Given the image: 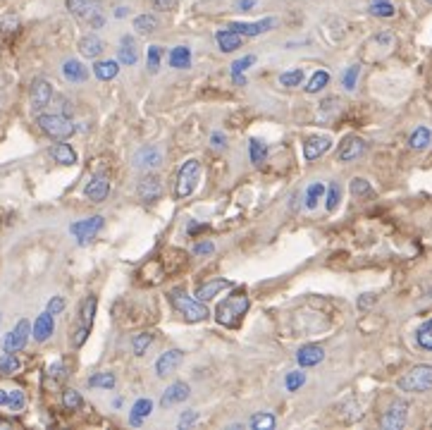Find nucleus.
<instances>
[{
	"label": "nucleus",
	"mask_w": 432,
	"mask_h": 430,
	"mask_svg": "<svg viewBox=\"0 0 432 430\" xmlns=\"http://www.w3.org/2000/svg\"><path fill=\"white\" fill-rule=\"evenodd\" d=\"M163 55H165L163 46H150L148 48V70L150 72H158L160 62H163Z\"/></svg>",
	"instance_id": "49"
},
{
	"label": "nucleus",
	"mask_w": 432,
	"mask_h": 430,
	"mask_svg": "<svg viewBox=\"0 0 432 430\" xmlns=\"http://www.w3.org/2000/svg\"><path fill=\"white\" fill-rule=\"evenodd\" d=\"M213 249H215V246H213L211 241H201V244H196V246H193V254H196V256H203V254H213Z\"/></svg>",
	"instance_id": "59"
},
{
	"label": "nucleus",
	"mask_w": 432,
	"mask_h": 430,
	"mask_svg": "<svg viewBox=\"0 0 432 430\" xmlns=\"http://www.w3.org/2000/svg\"><path fill=\"white\" fill-rule=\"evenodd\" d=\"M230 287V282L227 280H211V282H203L196 287V292H193V297L198 299V301H211L213 297H217V294L222 292V289Z\"/></svg>",
	"instance_id": "21"
},
{
	"label": "nucleus",
	"mask_w": 432,
	"mask_h": 430,
	"mask_svg": "<svg viewBox=\"0 0 432 430\" xmlns=\"http://www.w3.org/2000/svg\"><path fill=\"white\" fill-rule=\"evenodd\" d=\"M70 230H72V234L81 241V244H84V241H91L100 230H103V215H94V217H89V220L75 222Z\"/></svg>",
	"instance_id": "13"
},
{
	"label": "nucleus",
	"mask_w": 432,
	"mask_h": 430,
	"mask_svg": "<svg viewBox=\"0 0 432 430\" xmlns=\"http://www.w3.org/2000/svg\"><path fill=\"white\" fill-rule=\"evenodd\" d=\"M211 144H213L215 148H225V146H227V137H225L222 132H213Z\"/></svg>",
	"instance_id": "60"
},
{
	"label": "nucleus",
	"mask_w": 432,
	"mask_h": 430,
	"mask_svg": "<svg viewBox=\"0 0 432 430\" xmlns=\"http://www.w3.org/2000/svg\"><path fill=\"white\" fill-rule=\"evenodd\" d=\"M62 77H65L67 81L81 84V81H86V77H89V70H86L79 60H67L65 65H62Z\"/></svg>",
	"instance_id": "25"
},
{
	"label": "nucleus",
	"mask_w": 432,
	"mask_h": 430,
	"mask_svg": "<svg viewBox=\"0 0 432 430\" xmlns=\"http://www.w3.org/2000/svg\"><path fill=\"white\" fill-rule=\"evenodd\" d=\"M150 409H153V402H150V399H139V402L132 407V414H129V423H132L134 428L144 426V421H146V416L150 414Z\"/></svg>",
	"instance_id": "30"
},
{
	"label": "nucleus",
	"mask_w": 432,
	"mask_h": 430,
	"mask_svg": "<svg viewBox=\"0 0 432 430\" xmlns=\"http://www.w3.org/2000/svg\"><path fill=\"white\" fill-rule=\"evenodd\" d=\"M48 313H53V316H57V313H62L65 311V299L62 297H53L51 301H48V308H46Z\"/></svg>",
	"instance_id": "55"
},
{
	"label": "nucleus",
	"mask_w": 432,
	"mask_h": 430,
	"mask_svg": "<svg viewBox=\"0 0 432 430\" xmlns=\"http://www.w3.org/2000/svg\"><path fill=\"white\" fill-rule=\"evenodd\" d=\"M215 41H217V46H220L222 53H232V51H237V48H241V36L237 31H232V29H222V31H217Z\"/></svg>",
	"instance_id": "26"
},
{
	"label": "nucleus",
	"mask_w": 432,
	"mask_h": 430,
	"mask_svg": "<svg viewBox=\"0 0 432 430\" xmlns=\"http://www.w3.org/2000/svg\"><path fill=\"white\" fill-rule=\"evenodd\" d=\"M392 48H394V36H392L390 31H380V33H375V36H373L370 41L366 43V51H363V55H366L368 60H380V57L390 55Z\"/></svg>",
	"instance_id": "9"
},
{
	"label": "nucleus",
	"mask_w": 432,
	"mask_h": 430,
	"mask_svg": "<svg viewBox=\"0 0 432 430\" xmlns=\"http://www.w3.org/2000/svg\"><path fill=\"white\" fill-rule=\"evenodd\" d=\"M67 10H70L77 19L89 24V27L94 29L105 27L103 0H67Z\"/></svg>",
	"instance_id": "4"
},
{
	"label": "nucleus",
	"mask_w": 432,
	"mask_h": 430,
	"mask_svg": "<svg viewBox=\"0 0 432 430\" xmlns=\"http://www.w3.org/2000/svg\"><path fill=\"white\" fill-rule=\"evenodd\" d=\"M118 57L122 65H137L139 60V51H137V43H134V36H122V41H120V51H118Z\"/></svg>",
	"instance_id": "24"
},
{
	"label": "nucleus",
	"mask_w": 432,
	"mask_h": 430,
	"mask_svg": "<svg viewBox=\"0 0 432 430\" xmlns=\"http://www.w3.org/2000/svg\"><path fill=\"white\" fill-rule=\"evenodd\" d=\"M256 3H258V0H239V3H237V8L244 10V12H249V10L254 8Z\"/></svg>",
	"instance_id": "61"
},
{
	"label": "nucleus",
	"mask_w": 432,
	"mask_h": 430,
	"mask_svg": "<svg viewBox=\"0 0 432 430\" xmlns=\"http://www.w3.org/2000/svg\"><path fill=\"white\" fill-rule=\"evenodd\" d=\"M375 301H377L375 294H363V297L358 299V311H368Z\"/></svg>",
	"instance_id": "58"
},
{
	"label": "nucleus",
	"mask_w": 432,
	"mask_h": 430,
	"mask_svg": "<svg viewBox=\"0 0 432 430\" xmlns=\"http://www.w3.org/2000/svg\"><path fill=\"white\" fill-rule=\"evenodd\" d=\"M339 201H342V187L337 185V182H332L327 189V201H325V209L332 213V211H337Z\"/></svg>",
	"instance_id": "45"
},
{
	"label": "nucleus",
	"mask_w": 432,
	"mask_h": 430,
	"mask_svg": "<svg viewBox=\"0 0 432 430\" xmlns=\"http://www.w3.org/2000/svg\"><path fill=\"white\" fill-rule=\"evenodd\" d=\"M249 311V297L246 294H232L225 301L217 304L215 308V321L225 327H237L241 323V318Z\"/></svg>",
	"instance_id": "1"
},
{
	"label": "nucleus",
	"mask_w": 432,
	"mask_h": 430,
	"mask_svg": "<svg viewBox=\"0 0 432 430\" xmlns=\"http://www.w3.org/2000/svg\"><path fill=\"white\" fill-rule=\"evenodd\" d=\"M134 29H137V33H141V36H150V33L158 29V19H155L153 14H139V17L134 19Z\"/></svg>",
	"instance_id": "34"
},
{
	"label": "nucleus",
	"mask_w": 432,
	"mask_h": 430,
	"mask_svg": "<svg viewBox=\"0 0 432 430\" xmlns=\"http://www.w3.org/2000/svg\"><path fill=\"white\" fill-rule=\"evenodd\" d=\"M325 194V187L320 185V182H315V185H310L308 189H306V209L313 211L315 206H318V201L323 199Z\"/></svg>",
	"instance_id": "40"
},
{
	"label": "nucleus",
	"mask_w": 432,
	"mask_h": 430,
	"mask_svg": "<svg viewBox=\"0 0 432 430\" xmlns=\"http://www.w3.org/2000/svg\"><path fill=\"white\" fill-rule=\"evenodd\" d=\"M19 371V359L14 354L0 356V375H12Z\"/></svg>",
	"instance_id": "46"
},
{
	"label": "nucleus",
	"mask_w": 432,
	"mask_h": 430,
	"mask_svg": "<svg viewBox=\"0 0 432 430\" xmlns=\"http://www.w3.org/2000/svg\"><path fill=\"white\" fill-rule=\"evenodd\" d=\"M96 297H89L84 304H81V318H79V323L81 325H86V327H91L94 325V316H96Z\"/></svg>",
	"instance_id": "38"
},
{
	"label": "nucleus",
	"mask_w": 432,
	"mask_h": 430,
	"mask_svg": "<svg viewBox=\"0 0 432 430\" xmlns=\"http://www.w3.org/2000/svg\"><path fill=\"white\" fill-rule=\"evenodd\" d=\"M84 194H86V199L94 201V204H100V201H105V199H108V194H110V182H108V177H105V175L91 177V182L86 185Z\"/></svg>",
	"instance_id": "18"
},
{
	"label": "nucleus",
	"mask_w": 432,
	"mask_h": 430,
	"mask_svg": "<svg viewBox=\"0 0 432 430\" xmlns=\"http://www.w3.org/2000/svg\"><path fill=\"white\" fill-rule=\"evenodd\" d=\"M430 3H432V0H430Z\"/></svg>",
	"instance_id": "64"
},
{
	"label": "nucleus",
	"mask_w": 432,
	"mask_h": 430,
	"mask_svg": "<svg viewBox=\"0 0 432 430\" xmlns=\"http://www.w3.org/2000/svg\"><path fill=\"white\" fill-rule=\"evenodd\" d=\"M323 359H325V349L320 345H306L296 351V361H299V366H303V368H313V366H318Z\"/></svg>",
	"instance_id": "20"
},
{
	"label": "nucleus",
	"mask_w": 432,
	"mask_h": 430,
	"mask_svg": "<svg viewBox=\"0 0 432 430\" xmlns=\"http://www.w3.org/2000/svg\"><path fill=\"white\" fill-rule=\"evenodd\" d=\"M275 426H278V418L273 414H256V416H251V428L256 430H270Z\"/></svg>",
	"instance_id": "41"
},
{
	"label": "nucleus",
	"mask_w": 432,
	"mask_h": 430,
	"mask_svg": "<svg viewBox=\"0 0 432 430\" xmlns=\"http://www.w3.org/2000/svg\"><path fill=\"white\" fill-rule=\"evenodd\" d=\"M366 153V142L361 137H347L342 144H339L337 151V161L339 163H351L356 158H361Z\"/></svg>",
	"instance_id": "15"
},
{
	"label": "nucleus",
	"mask_w": 432,
	"mask_h": 430,
	"mask_svg": "<svg viewBox=\"0 0 432 430\" xmlns=\"http://www.w3.org/2000/svg\"><path fill=\"white\" fill-rule=\"evenodd\" d=\"M167 299H170V304H172V306L179 311V316H184V321L201 323V321H206V318H208L206 301H198V299L187 297V294L179 292V289H172V292H167Z\"/></svg>",
	"instance_id": "2"
},
{
	"label": "nucleus",
	"mask_w": 432,
	"mask_h": 430,
	"mask_svg": "<svg viewBox=\"0 0 432 430\" xmlns=\"http://www.w3.org/2000/svg\"><path fill=\"white\" fill-rule=\"evenodd\" d=\"M430 142H432V132L428 127L414 129V134L409 137V146L414 148V151H423V148H428Z\"/></svg>",
	"instance_id": "33"
},
{
	"label": "nucleus",
	"mask_w": 432,
	"mask_h": 430,
	"mask_svg": "<svg viewBox=\"0 0 432 430\" xmlns=\"http://www.w3.org/2000/svg\"><path fill=\"white\" fill-rule=\"evenodd\" d=\"M139 196H141L144 204H155L163 196V180L155 172L144 175L141 182H139Z\"/></svg>",
	"instance_id": "12"
},
{
	"label": "nucleus",
	"mask_w": 432,
	"mask_h": 430,
	"mask_svg": "<svg viewBox=\"0 0 432 430\" xmlns=\"http://www.w3.org/2000/svg\"><path fill=\"white\" fill-rule=\"evenodd\" d=\"M182 359H184L182 349H170V351H165V354H160V359L155 361V373H158V378H167V375H172L174 371L179 368Z\"/></svg>",
	"instance_id": "16"
},
{
	"label": "nucleus",
	"mask_w": 432,
	"mask_h": 430,
	"mask_svg": "<svg viewBox=\"0 0 432 430\" xmlns=\"http://www.w3.org/2000/svg\"><path fill=\"white\" fill-rule=\"evenodd\" d=\"M332 146V139L329 137H323V134H315V137H308L303 144V156L306 161H318L320 156H323L327 148Z\"/></svg>",
	"instance_id": "19"
},
{
	"label": "nucleus",
	"mask_w": 432,
	"mask_h": 430,
	"mask_svg": "<svg viewBox=\"0 0 432 430\" xmlns=\"http://www.w3.org/2000/svg\"><path fill=\"white\" fill-rule=\"evenodd\" d=\"M370 14H375V17H392V14H394V8H392L390 3H377L370 8Z\"/></svg>",
	"instance_id": "54"
},
{
	"label": "nucleus",
	"mask_w": 432,
	"mask_h": 430,
	"mask_svg": "<svg viewBox=\"0 0 432 430\" xmlns=\"http://www.w3.org/2000/svg\"><path fill=\"white\" fill-rule=\"evenodd\" d=\"M303 81V70H291V72H282L280 75V84L287 86V89H294Z\"/></svg>",
	"instance_id": "47"
},
{
	"label": "nucleus",
	"mask_w": 432,
	"mask_h": 430,
	"mask_svg": "<svg viewBox=\"0 0 432 430\" xmlns=\"http://www.w3.org/2000/svg\"><path fill=\"white\" fill-rule=\"evenodd\" d=\"M406 418H409V404L404 399H396V402L390 404L385 414L380 418V426L387 430H399L406 426Z\"/></svg>",
	"instance_id": "8"
},
{
	"label": "nucleus",
	"mask_w": 432,
	"mask_h": 430,
	"mask_svg": "<svg viewBox=\"0 0 432 430\" xmlns=\"http://www.w3.org/2000/svg\"><path fill=\"white\" fill-rule=\"evenodd\" d=\"M249 158L254 165H263V163L268 161V146H265L260 139H254V142L249 144Z\"/></svg>",
	"instance_id": "35"
},
{
	"label": "nucleus",
	"mask_w": 432,
	"mask_h": 430,
	"mask_svg": "<svg viewBox=\"0 0 432 430\" xmlns=\"http://www.w3.org/2000/svg\"><path fill=\"white\" fill-rule=\"evenodd\" d=\"M89 332H91V327H86V325H81V323H79V325H77V330L75 332H72V347H81V345H84V342H86V337H89Z\"/></svg>",
	"instance_id": "52"
},
{
	"label": "nucleus",
	"mask_w": 432,
	"mask_h": 430,
	"mask_svg": "<svg viewBox=\"0 0 432 430\" xmlns=\"http://www.w3.org/2000/svg\"><path fill=\"white\" fill-rule=\"evenodd\" d=\"M134 165H137L139 170L153 172L155 167L163 165V148H160L158 144H146V146H141L134 153Z\"/></svg>",
	"instance_id": "7"
},
{
	"label": "nucleus",
	"mask_w": 432,
	"mask_h": 430,
	"mask_svg": "<svg viewBox=\"0 0 432 430\" xmlns=\"http://www.w3.org/2000/svg\"><path fill=\"white\" fill-rule=\"evenodd\" d=\"M53 330H55V321H53V313H41L33 323V340L36 342H46L51 340Z\"/></svg>",
	"instance_id": "22"
},
{
	"label": "nucleus",
	"mask_w": 432,
	"mask_h": 430,
	"mask_svg": "<svg viewBox=\"0 0 432 430\" xmlns=\"http://www.w3.org/2000/svg\"><path fill=\"white\" fill-rule=\"evenodd\" d=\"M17 29H19V19L14 14L0 19V33L3 36H12V33H17Z\"/></svg>",
	"instance_id": "50"
},
{
	"label": "nucleus",
	"mask_w": 432,
	"mask_h": 430,
	"mask_svg": "<svg viewBox=\"0 0 432 430\" xmlns=\"http://www.w3.org/2000/svg\"><path fill=\"white\" fill-rule=\"evenodd\" d=\"M327 84H329V75L325 70H318L308 79V86H306V91H308V94H320V91H323Z\"/></svg>",
	"instance_id": "37"
},
{
	"label": "nucleus",
	"mask_w": 432,
	"mask_h": 430,
	"mask_svg": "<svg viewBox=\"0 0 432 430\" xmlns=\"http://www.w3.org/2000/svg\"><path fill=\"white\" fill-rule=\"evenodd\" d=\"M396 388L401 392H411V394H423L432 390V366L430 364H418L409 371L406 375H401Z\"/></svg>",
	"instance_id": "3"
},
{
	"label": "nucleus",
	"mask_w": 432,
	"mask_h": 430,
	"mask_svg": "<svg viewBox=\"0 0 432 430\" xmlns=\"http://www.w3.org/2000/svg\"><path fill=\"white\" fill-rule=\"evenodd\" d=\"M251 65H256V55H246V57H241V60L232 62V79H234V84L246 86L244 72L249 70Z\"/></svg>",
	"instance_id": "32"
},
{
	"label": "nucleus",
	"mask_w": 432,
	"mask_h": 430,
	"mask_svg": "<svg viewBox=\"0 0 432 430\" xmlns=\"http://www.w3.org/2000/svg\"><path fill=\"white\" fill-rule=\"evenodd\" d=\"M103 41H100L96 33H86L84 38L79 41V53L84 57H98L100 53H103Z\"/></svg>",
	"instance_id": "27"
},
{
	"label": "nucleus",
	"mask_w": 432,
	"mask_h": 430,
	"mask_svg": "<svg viewBox=\"0 0 432 430\" xmlns=\"http://www.w3.org/2000/svg\"><path fill=\"white\" fill-rule=\"evenodd\" d=\"M358 75H361V67H358V65H351V67H349V70L342 75V86H344V89H347V91H353V89H356Z\"/></svg>",
	"instance_id": "48"
},
{
	"label": "nucleus",
	"mask_w": 432,
	"mask_h": 430,
	"mask_svg": "<svg viewBox=\"0 0 432 430\" xmlns=\"http://www.w3.org/2000/svg\"><path fill=\"white\" fill-rule=\"evenodd\" d=\"M0 407L10 409V412H22L27 407V397L22 390H0Z\"/></svg>",
	"instance_id": "23"
},
{
	"label": "nucleus",
	"mask_w": 432,
	"mask_h": 430,
	"mask_svg": "<svg viewBox=\"0 0 432 430\" xmlns=\"http://www.w3.org/2000/svg\"><path fill=\"white\" fill-rule=\"evenodd\" d=\"M53 100V86L48 79H33L31 81V110L33 113H41V110H46L48 105H51Z\"/></svg>",
	"instance_id": "11"
},
{
	"label": "nucleus",
	"mask_w": 432,
	"mask_h": 430,
	"mask_svg": "<svg viewBox=\"0 0 432 430\" xmlns=\"http://www.w3.org/2000/svg\"><path fill=\"white\" fill-rule=\"evenodd\" d=\"M38 129H41L46 137L55 139V142H65L75 134V124L65 115H38Z\"/></svg>",
	"instance_id": "6"
},
{
	"label": "nucleus",
	"mask_w": 432,
	"mask_h": 430,
	"mask_svg": "<svg viewBox=\"0 0 432 430\" xmlns=\"http://www.w3.org/2000/svg\"><path fill=\"white\" fill-rule=\"evenodd\" d=\"M29 332H31V325H29V321H19L17 325H14L12 332H8V337L3 340V351L5 354H14V351L24 349L29 342Z\"/></svg>",
	"instance_id": "10"
},
{
	"label": "nucleus",
	"mask_w": 432,
	"mask_h": 430,
	"mask_svg": "<svg viewBox=\"0 0 432 430\" xmlns=\"http://www.w3.org/2000/svg\"><path fill=\"white\" fill-rule=\"evenodd\" d=\"M118 72H120V65L115 60H103V62H96L94 65V75H96V79H100V81L115 79Z\"/></svg>",
	"instance_id": "31"
},
{
	"label": "nucleus",
	"mask_w": 432,
	"mask_h": 430,
	"mask_svg": "<svg viewBox=\"0 0 432 430\" xmlns=\"http://www.w3.org/2000/svg\"><path fill=\"white\" fill-rule=\"evenodd\" d=\"M0 428H10V423L8 421H0Z\"/></svg>",
	"instance_id": "63"
},
{
	"label": "nucleus",
	"mask_w": 432,
	"mask_h": 430,
	"mask_svg": "<svg viewBox=\"0 0 432 430\" xmlns=\"http://www.w3.org/2000/svg\"><path fill=\"white\" fill-rule=\"evenodd\" d=\"M62 404H65L67 412H79L84 407V399H81V394L77 390H65L62 392Z\"/></svg>",
	"instance_id": "39"
},
{
	"label": "nucleus",
	"mask_w": 432,
	"mask_h": 430,
	"mask_svg": "<svg viewBox=\"0 0 432 430\" xmlns=\"http://www.w3.org/2000/svg\"><path fill=\"white\" fill-rule=\"evenodd\" d=\"M196 421H198V412H184L182 418H179V428H189Z\"/></svg>",
	"instance_id": "57"
},
{
	"label": "nucleus",
	"mask_w": 432,
	"mask_h": 430,
	"mask_svg": "<svg viewBox=\"0 0 432 430\" xmlns=\"http://www.w3.org/2000/svg\"><path fill=\"white\" fill-rule=\"evenodd\" d=\"M416 340H418L420 349L432 351V318H430V321H425L423 325L418 327V332H416Z\"/></svg>",
	"instance_id": "36"
},
{
	"label": "nucleus",
	"mask_w": 432,
	"mask_h": 430,
	"mask_svg": "<svg viewBox=\"0 0 432 430\" xmlns=\"http://www.w3.org/2000/svg\"><path fill=\"white\" fill-rule=\"evenodd\" d=\"M198 180H201V163L196 158H189L177 172V182H174V196L177 199H187L193 194Z\"/></svg>",
	"instance_id": "5"
},
{
	"label": "nucleus",
	"mask_w": 432,
	"mask_h": 430,
	"mask_svg": "<svg viewBox=\"0 0 432 430\" xmlns=\"http://www.w3.org/2000/svg\"><path fill=\"white\" fill-rule=\"evenodd\" d=\"M179 0H153V8L160 10V12H172V10H177Z\"/></svg>",
	"instance_id": "56"
},
{
	"label": "nucleus",
	"mask_w": 432,
	"mask_h": 430,
	"mask_svg": "<svg viewBox=\"0 0 432 430\" xmlns=\"http://www.w3.org/2000/svg\"><path fill=\"white\" fill-rule=\"evenodd\" d=\"M351 194L356 196V199H366V196H373L370 182L363 180V177H356V180H351Z\"/></svg>",
	"instance_id": "42"
},
{
	"label": "nucleus",
	"mask_w": 432,
	"mask_h": 430,
	"mask_svg": "<svg viewBox=\"0 0 432 430\" xmlns=\"http://www.w3.org/2000/svg\"><path fill=\"white\" fill-rule=\"evenodd\" d=\"M91 388H103V390H113L115 388V375L113 373H94L89 378Z\"/></svg>",
	"instance_id": "43"
},
{
	"label": "nucleus",
	"mask_w": 432,
	"mask_h": 430,
	"mask_svg": "<svg viewBox=\"0 0 432 430\" xmlns=\"http://www.w3.org/2000/svg\"><path fill=\"white\" fill-rule=\"evenodd\" d=\"M170 67L174 70H189L191 67V51L187 46H177L170 53Z\"/></svg>",
	"instance_id": "29"
},
{
	"label": "nucleus",
	"mask_w": 432,
	"mask_h": 430,
	"mask_svg": "<svg viewBox=\"0 0 432 430\" xmlns=\"http://www.w3.org/2000/svg\"><path fill=\"white\" fill-rule=\"evenodd\" d=\"M275 24H278V19L265 17V19H260V22H232L230 29L239 33V36H260V33L270 31Z\"/></svg>",
	"instance_id": "14"
},
{
	"label": "nucleus",
	"mask_w": 432,
	"mask_h": 430,
	"mask_svg": "<svg viewBox=\"0 0 432 430\" xmlns=\"http://www.w3.org/2000/svg\"><path fill=\"white\" fill-rule=\"evenodd\" d=\"M115 17H120V19L127 17V8H118V10H115Z\"/></svg>",
	"instance_id": "62"
},
{
	"label": "nucleus",
	"mask_w": 432,
	"mask_h": 430,
	"mask_svg": "<svg viewBox=\"0 0 432 430\" xmlns=\"http://www.w3.org/2000/svg\"><path fill=\"white\" fill-rule=\"evenodd\" d=\"M67 375V368H65V364H62V361H55V364H51L48 366V378L51 380H62Z\"/></svg>",
	"instance_id": "53"
},
{
	"label": "nucleus",
	"mask_w": 432,
	"mask_h": 430,
	"mask_svg": "<svg viewBox=\"0 0 432 430\" xmlns=\"http://www.w3.org/2000/svg\"><path fill=\"white\" fill-rule=\"evenodd\" d=\"M150 342H153V335L150 332H141V335H134V340H132V351L137 356H144L146 354V349L150 347Z\"/></svg>",
	"instance_id": "44"
},
{
	"label": "nucleus",
	"mask_w": 432,
	"mask_h": 430,
	"mask_svg": "<svg viewBox=\"0 0 432 430\" xmlns=\"http://www.w3.org/2000/svg\"><path fill=\"white\" fill-rule=\"evenodd\" d=\"M51 156L53 161L60 163V165H75L77 163V153L70 144H55V146L51 148Z\"/></svg>",
	"instance_id": "28"
},
{
	"label": "nucleus",
	"mask_w": 432,
	"mask_h": 430,
	"mask_svg": "<svg viewBox=\"0 0 432 430\" xmlns=\"http://www.w3.org/2000/svg\"><path fill=\"white\" fill-rule=\"evenodd\" d=\"M189 394H191L189 385H187V383H182V380H177V383H172V385H170V388L163 392V397H160V407H163V409L177 407V404L187 402Z\"/></svg>",
	"instance_id": "17"
},
{
	"label": "nucleus",
	"mask_w": 432,
	"mask_h": 430,
	"mask_svg": "<svg viewBox=\"0 0 432 430\" xmlns=\"http://www.w3.org/2000/svg\"><path fill=\"white\" fill-rule=\"evenodd\" d=\"M303 383H306V373H301V371H291L287 375V380H284L289 392H296L299 388H303Z\"/></svg>",
	"instance_id": "51"
}]
</instances>
